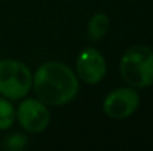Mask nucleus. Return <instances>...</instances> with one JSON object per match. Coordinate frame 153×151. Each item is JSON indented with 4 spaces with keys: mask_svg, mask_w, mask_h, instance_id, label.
<instances>
[{
    "mask_svg": "<svg viewBox=\"0 0 153 151\" xmlns=\"http://www.w3.org/2000/svg\"><path fill=\"white\" fill-rule=\"evenodd\" d=\"M76 71L79 74V79L83 80L85 83L88 85L100 83L107 71V64L101 52L94 48L83 49L76 59Z\"/></svg>",
    "mask_w": 153,
    "mask_h": 151,
    "instance_id": "6",
    "label": "nucleus"
},
{
    "mask_svg": "<svg viewBox=\"0 0 153 151\" xmlns=\"http://www.w3.org/2000/svg\"><path fill=\"white\" fill-rule=\"evenodd\" d=\"M107 30H108V16L102 12L95 13L88 22V37L94 42L102 39Z\"/></svg>",
    "mask_w": 153,
    "mask_h": 151,
    "instance_id": "7",
    "label": "nucleus"
},
{
    "mask_svg": "<svg viewBox=\"0 0 153 151\" xmlns=\"http://www.w3.org/2000/svg\"><path fill=\"white\" fill-rule=\"evenodd\" d=\"M120 76L134 89L153 85V50L144 45H135L122 55Z\"/></svg>",
    "mask_w": 153,
    "mask_h": 151,
    "instance_id": "2",
    "label": "nucleus"
},
{
    "mask_svg": "<svg viewBox=\"0 0 153 151\" xmlns=\"http://www.w3.org/2000/svg\"><path fill=\"white\" fill-rule=\"evenodd\" d=\"M140 105V95L134 88H119L111 91L102 101V110L110 119L122 120L135 113Z\"/></svg>",
    "mask_w": 153,
    "mask_h": 151,
    "instance_id": "4",
    "label": "nucleus"
},
{
    "mask_svg": "<svg viewBox=\"0 0 153 151\" xmlns=\"http://www.w3.org/2000/svg\"><path fill=\"white\" fill-rule=\"evenodd\" d=\"M16 119V111L10 101L4 96H0V130H7L12 127Z\"/></svg>",
    "mask_w": 153,
    "mask_h": 151,
    "instance_id": "8",
    "label": "nucleus"
},
{
    "mask_svg": "<svg viewBox=\"0 0 153 151\" xmlns=\"http://www.w3.org/2000/svg\"><path fill=\"white\" fill-rule=\"evenodd\" d=\"M28 139L25 135H21V133H13L10 135L9 138H6L4 144H3V148L6 150H10V151H21L25 148Z\"/></svg>",
    "mask_w": 153,
    "mask_h": 151,
    "instance_id": "9",
    "label": "nucleus"
},
{
    "mask_svg": "<svg viewBox=\"0 0 153 151\" xmlns=\"http://www.w3.org/2000/svg\"><path fill=\"white\" fill-rule=\"evenodd\" d=\"M16 119L22 129L31 133H39L48 127L51 114L46 104L36 98H28L19 104L16 110Z\"/></svg>",
    "mask_w": 153,
    "mask_h": 151,
    "instance_id": "5",
    "label": "nucleus"
},
{
    "mask_svg": "<svg viewBox=\"0 0 153 151\" xmlns=\"http://www.w3.org/2000/svg\"><path fill=\"white\" fill-rule=\"evenodd\" d=\"M31 86L37 99L51 107L68 104L79 92V80L73 70L56 61L45 62L36 70Z\"/></svg>",
    "mask_w": 153,
    "mask_h": 151,
    "instance_id": "1",
    "label": "nucleus"
},
{
    "mask_svg": "<svg viewBox=\"0 0 153 151\" xmlns=\"http://www.w3.org/2000/svg\"><path fill=\"white\" fill-rule=\"evenodd\" d=\"M33 76L30 68L16 59H0V95L18 101L30 92Z\"/></svg>",
    "mask_w": 153,
    "mask_h": 151,
    "instance_id": "3",
    "label": "nucleus"
}]
</instances>
